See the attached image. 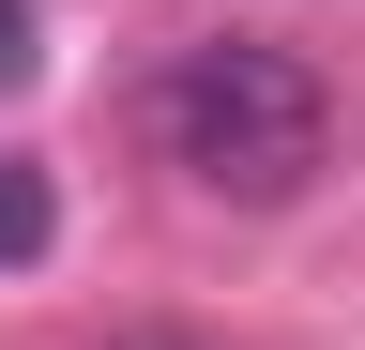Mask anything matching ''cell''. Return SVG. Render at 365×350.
Segmentation results:
<instances>
[{"label": "cell", "mask_w": 365, "mask_h": 350, "mask_svg": "<svg viewBox=\"0 0 365 350\" xmlns=\"http://www.w3.org/2000/svg\"><path fill=\"white\" fill-rule=\"evenodd\" d=\"M153 138H168L182 183L274 213V198H304L319 168H335V92H319L289 46H259V31H213V46H182L153 76Z\"/></svg>", "instance_id": "6da1fadb"}, {"label": "cell", "mask_w": 365, "mask_h": 350, "mask_svg": "<svg viewBox=\"0 0 365 350\" xmlns=\"http://www.w3.org/2000/svg\"><path fill=\"white\" fill-rule=\"evenodd\" d=\"M46 244H61V198H46V168H31V153H0V274H31Z\"/></svg>", "instance_id": "7a4b0ae2"}, {"label": "cell", "mask_w": 365, "mask_h": 350, "mask_svg": "<svg viewBox=\"0 0 365 350\" xmlns=\"http://www.w3.org/2000/svg\"><path fill=\"white\" fill-rule=\"evenodd\" d=\"M31 61H46V16H31V0H0V92H31Z\"/></svg>", "instance_id": "3957f363"}, {"label": "cell", "mask_w": 365, "mask_h": 350, "mask_svg": "<svg viewBox=\"0 0 365 350\" xmlns=\"http://www.w3.org/2000/svg\"><path fill=\"white\" fill-rule=\"evenodd\" d=\"M107 350H213V335H107Z\"/></svg>", "instance_id": "277c9868"}]
</instances>
